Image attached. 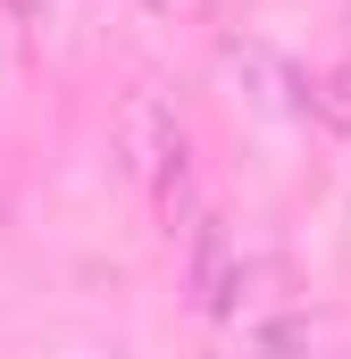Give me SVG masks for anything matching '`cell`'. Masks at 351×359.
<instances>
[{
	"mask_svg": "<svg viewBox=\"0 0 351 359\" xmlns=\"http://www.w3.org/2000/svg\"><path fill=\"white\" fill-rule=\"evenodd\" d=\"M8 8H17V17H42V8H59V0H8Z\"/></svg>",
	"mask_w": 351,
	"mask_h": 359,
	"instance_id": "cell-2",
	"label": "cell"
},
{
	"mask_svg": "<svg viewBox=\"0 0 351 359\" xmlns=\"http://www.w3.org/2000/svg\"><path fill=\"white\" fill-rule=\"evenodd\" d=\"M117 159H126V176L151 192V209H159L168 243H192L201 201H192V134H184L176 100H159L151 84L126 92V109H117Z\"/></svg>",
	"mask_w": 351,
	"mask_h": 359,
	"instance_id": "cell-1",
	"label": "cell"
}]
</instances>
